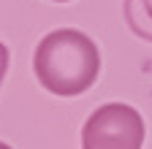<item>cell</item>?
Masks as SVG:
<instances>
[{"label":"cell","mask_w":152,"mask_h":149,"mask_svg":"<svg viewBox=\"0 0 152 149\" xmlns=\"http://www.w3.org/2000/svg\"><path fill=\"white\" fill-rule=\"evenodd\" d=\"M35 79L57 98H76L87 92L101 73V52L90 35L60 27L46 33L33 54Z\"/></svg>","instance_id":"obj_1"},{"label":"cell","mask_w":152,"mask_h":149,"mask_svg":"<svg viewBox=\"0 0 152 149\" xmlns=\"http://www.w3.org/2000/svg\"><path fill=\"white\" fill-rule=\"evenodd\" d=\"M147 127L128 103H103L82 127V149H141Z\"/></svg>","instance_id":"obj_2"},{"label":"cell","mask_w":152,"mask_h":149,"mask_svg":"<svg viewBox=\"0 0 152 149\" xmlns=\"http://www.w3.org/2000/svg\"><path fill=\"white\" fill-rule=\"evenodd\" d=\"M128 27L144 41H152V0H125Z\"/></svg>","instance_id":"obj_3"},{"label":"cell","mask_w":152,"mask_h":149,"mask_svg":"<svg viewBox=\"0 0 152 149\" xmlns=\"http://www.w3.org/2000/svg\"><path fill=\"white\" fill-rule=\"evenodd\" d=\"M6 71H8V49L3 46V41H0V84H3V79H6Z\"/></svg>","instance_id":"obj_4"},{"label":"cell","mask_w":152,"mask_h":149,"mask_svg":"<svg viewBox=\"0 0 152 149\" xmlns=\"http://www.w3.org/2000/svg\"><path fill=\"white\" fill-rule=\"evenodd\" d=\"M0 149H11V146H8V144H3V141H0Z\"/></svg>","instance_id":"obj_5"},{"label":"cell","mask_w":152,"mask_h":149,"mask_svg":"<svg viewBox=\"0 0 152 149\" xmlns=\"http://www.w3.org/2000/svg\"><path fill=\"white\" fill-rule=\"evenodd\" d=\"M52 3H71V0H52Z\"/></svg>","instance_id":"obj_6"}]
</instances>
